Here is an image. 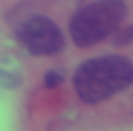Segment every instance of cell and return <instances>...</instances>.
Wrapping results in <instances>:
<instances>
[{
    "label": "cell",
    "mask_w": 133,
    "mask_h": 131,
    "mask_svg": "<svg viewBox=\"0 0 133 131\" xmlns=\"http://www.w3.org/2000/svg\"><path fill=\"white\" fill-rule=\"evenodd\" d=\"M133 85V62L123 56H100L83 62L73 75V87L87 104L106 100Z\"/></svg>",
    "instance_id": "cell-1"
},
{
    "label": "cell",
    "mask_w": 133,
    "mask_h": 131,
    "mask_svg": "<svg viewBox=\"0 0 133 131\" xmlns=\"http://www.w3.org/2000/svg\"><path fill=\"white\" fill-rule=\"evenodd\" d=\"M44 83H46V87H58L62 83V75L58 71H48L44 77Z\"/></svg>",
    "instance_id": "cell-6"
},
{
    "label": "cell",
    "mask_w": 133,
    "mask_h": 131,
    "mask_svg": "<svg viewBox=\"0 0 133 131\" xmlns=\"http://www.w3.org/2000/svg\"><path fill=\"white\" fill-rule=\"evenodd\" d=\"M112 40L116 44H129V43H133V25H129V27H118L116 33L112 35Z\"/></svg>",
    "instance_id": "cell-4"
},
{
    "label": "cell",
    "mask_w": 133,
    "mask_h": 131,
    "mask_svg": "<svg viewBox=\"0 0 133 131\" xmlns=\"http://www.w3.org/2000/svg\"><path fill=\"white\" fill-rule=\"evenodd\" d=\"M127 13L123 0H97L81 8L70 23V37L79 48H89L112 37Z\"/></svg>",
    "instance_id": "cell-2"
},
{
    "label": "cell",
    "mask_w": 133,
    "mask_h": 131,
    "mask_svg": "<svg viewBox=\"0 0 133 131\" xmlns=\"http://www.w3.org/2000/svg\"><path fill=\"white\" fill-rule=\"evenodd\" d=\"M19 83H21V79L17 77L16 73H12V71L0 67V85H2L4 89H16Z\"/></svg>",
    "instance_id": "cell-5"
},
{
    "label": "cell",
    "mask_w": 133,
    "mask_h": 131,
    "mask_svg": "<svg viewBox=\"0 0 133 131\" xmlns=\"http://www.w3.org/2000/svg\"><path fill=\"white\" fill-rule=\"evenodd\" d=\"M17 43L33 56H54L66 46L62 29L44 16L29 17L17 29Z\"/></svg>",
    "instance_id": "cell-3"
}]
</instances>
